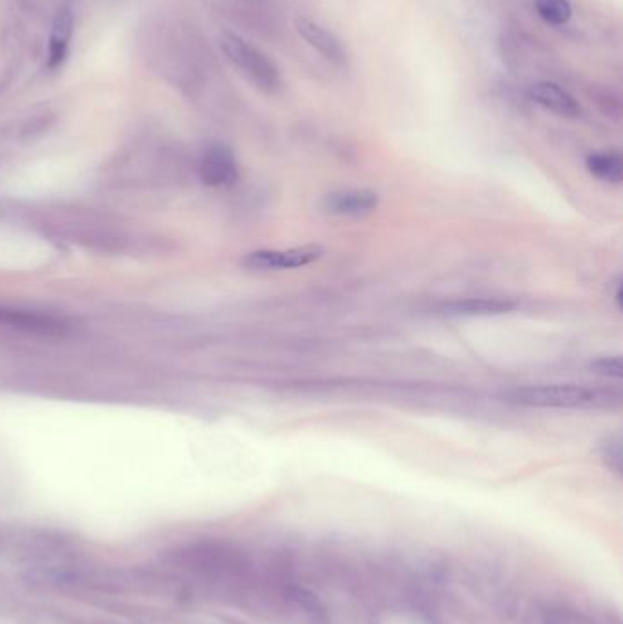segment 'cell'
Instances as JSON below:
<instances>
[{"mask_svg": "<svg viewBox=\"0 0 623 624\" xmlns=\"http://www.w3.org/2000/svg\"><path fill=\"white\" fill-rule=\"evenodd\" d=\"M75 19L70 10H61L53 19L48 39V68L57 70L64 63L74 39Z\"/></svg>", "mask_w": 623, "mask_h": 624, "instance_id": "cell-10", "label": "cell"}, {"mask_svg": "<svg viewBox=\"0 0 623 624\" xmlns=\"http://www.w3.org/2000/svg\"><path fill=\"white\" fill-rule=\"evenodd\" d=\"M539 17L549 24L561 26L571 21L572 6L569 0H534Z\"/></svg>", "mask_w": 623, "mask_h": 624, "instance_id": "cell-12", "label": "cell"}, {"mask_svg": "<svg viewBox=\"0 0 623 624\" xmlns=\"http://www.w3.org/2000/svg\"><path fill=\"white\" fill-rule=\"evenodd\" d=\"M589 369H591V373H594V375L620 380L623 376L622 356H602V358H596L589 364Z\"/></svg>", "mask_w": 623, "mask_h": 624, "instance_id": "cell-13", "label": "cell"}, {"mask_svg": "<svg viewBox=\"0 0 623 624\" xmlns=\"http://www.w3.org/2000/svg\"><path fill=\"white\" fill-rule=\"evenodd\" d=\"M622 296H623L622 280L618 278V280H616V285H614V302H616V307H618V309H622V305H623Z\"/></svg>", "mask_w": 623, "mask_h": 624, "instance_id": "cell-16", "label": "cell"}, {"mask_svg": "<svg viewBox=\"0 0 623 624\" xmlns=\"http://www.w3.org/2000/svg\"><path fill=\"white\" fill-rule=\"evenodd\" d=\"M0 323L19 329V331L44 334V336L63 334L66 329V325L53 316H46L41 312L11 309V307H0Z\"/></svg>", "mask_w": 623, "mask_h": 624, "instance_id": "cell-7", "label": "cell"}, {"mask_svg": "<svg viewBox=\"0 0 623 624\" xmlns=\"http://www.w3.org/2000/svg\"><path fill=\"white\" fill-rule=\"evenodd\" d=\"M516 309V302L507 298H465L446 303L444 314L463 316V318H483V316H501Z\"/></svg>", "mask_w": 623, "mask_h": 624, "instance_id": "cell-9", "label": "cell"}, {"mask_svg": "<svg viewBox=\"0 0 623 624\" xmlns=\"http://www.w3.org/2000/svg\"><path fill=\"white\" fill-rule=\"evenodd\" d=\"M295 28L298 35L313 50H317L324 59H328L329 63L338 64V66L348 63L346 46L335 33L329 32L328 28L322 26L320 22L313 21L309 17H298L295 21Z\"/></svg>", "mask_w": 623, "mask_h": 624, "instance_id": "cell-5", "label": "cell"}, {"mask_svg": "<svg viewBox=\"0 0 623 624\" xmlns=\"http://www.w3.org/2000/svg\"><path fill=\"white\" fill-rule=\"evenodd\" d=\"M587 170L592 176L602 179L605 183L618 185L623 179V159L616 152H598L591 154L585 161Z\"/></svg>", "mask_w": 623, "mask_h": 624, "instance_id": "cell-11", "label": "cell"}, {"mask_svg": "<svg viewBox=\"0 0 623 624\" xmlns=\"http://www.w3.org/2000/svg\"><path fill=\"white\" fill-rule=\"evenodd\" d=\"M222 52L229 63L242 73L247 81L262 90L265 94H275L282 86L280 70L262 50H258L251 42L245 41L236 33H223L220 37Z\"/></svg>", "mask_w": 623, "mask_h": 624, "instance_id": "cell-1", "label": "cell"}, {"mask_svg": "<svg viewBox=\"0 0 623 624\" xmlns=\"http://www.w3.org/2000/svg\"><path fill=\"white\" fill-rule=\"evenodd\" d=\"M530 97L532 101L541 104L543 108H547L554 114L561 117H580L581 106L567 90H563L561 86L550 81H541L530 88Z\"/></svg>", "mask_w": 623, "mask_h": 624, "instance_id": "cell-8", "label": "cell"}, {"mask_svg": "<svg viewBox=\"0 0 623 624\" xmlns=\"http://www.w3.org/2000/svg\"><path fill=\"white\" fill-rule=\"evenodd\" d=\"M510 404L541 409H580L594 407L600 402V395L585 385L552 384L523 385L505 393Z\"/></svg>", "mask_w": 623, "mask_h": 624, "instance_id": "cell-2", "label": "cell"}, {"mask_svg": "<svg viewBox=\"0 0 623 624\" xmlns=\"http://www.w3.org/2000/svg\"><path fill=\"white\" fill-rule=\"evenodd\" d=\"M603 460L607 462L609 468L614 469L618 475L622 473V440L620 438H609V442L603 446Z\"/></svg>", "mask_w": 623, "mask_h": 624, "instance_id": "cell-15", "label": "cell"}, {"mask_svg": "<svg viewBox=\"0 0 623 624\" xmlns=\"http://www.w3.org/2000/svg\"><path fill=\"white\" fill-rule=\"evenodd\" d=\"M381 198L377 192L368 188H346V190H335L329 192L324 198V208L333 216H348V218H359L371 214L375 208L379 207Z\"/></svg>", "mask_w": 623, "mask_h": 624, "instance_id": "cell-6", "label": "cell"}, {"mask_svg": "<svg viewBox=\"0 0 623 624\" xmlns=\"http://www.w3.org/2000/svg\"><path fill=\"white\" fill-rule=\"evenodd\" d=\"M324 256L320 245H304L293 249H262L245 254L242 265L247 271L273 272L302 269Z\"/></svg>", "mask_w": 623, "mask_h": 624, "instance_id": "cell-3", "label": "cell"}, {"mask_svg": "<svg viewBox=\"0 0 623 624\" xmlns=\"http://www.w3.org/2000/svg\"><path fill=\"white\" fill-rule=\"evenodd\" d=\"M594 99H596V103L602 108L603 114L607 115V117L618 119L622 115V101H620V97L613 90L596 88L594 90Z\"/></svg>", "mask_w": 623, "mask_h": 624, "instance_id": "cell-14", "label": "cell"}, {"mask_svg": "<svg viewBox=\"0 0 623 624\" xmlns=\"http://www.w3.org/2000/svg\"><path fill=\"white\" fill-rule=\"evenodd\" d=\"M198 172L207 187H231L238 181V163L233 150L225 145L207 146L201 154Z\"/></svg>", "mask_w": 623, "mask_h": 624, "instance_id": "cell-4", "label": "cell"}]
</instances>
